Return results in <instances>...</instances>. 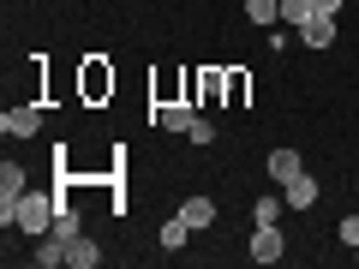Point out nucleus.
Wrapping results in <instances>:
<instances>
[{
  "instance_id": "f257e3e1",
  "label": "nucleus",
  "mask_w": 359,
  "mask_h": 269,
  "mask_svg": "<svg viewBox=\"0 0 359 269\" xmlns=\"http://www.w3.org/2000/svg\"><path fill=\"white\" fill-rule=\"evenodd\" d=\"M54 204L60 198H42V192H25V198H0V228H18V233H30V240H42V233L54 228Z\"/></svg>"
},
{
  "instance_id": "f03ea898",
  "label": "nucleus",
  "mask_w": 359,
  "mask_h": 269,
  "mask_svg": "<svg viewBox=\"0 0 359 269\" xmlns=\"http://www.w3.org/2000/svg\"><path fill=\"white\" fill-rule=\"evenodd\" d=\"M282 251H287L282 228H252V263H282Z\"/></svg>"
},
{
  "instance_id": "7ed1b4c3",
  "label": "nucleus",
  "mask_w": 359,
  "mask_h": 269,
  "mask_svg": "<svg viewBox=\"0 0 359 269\" xmlns=\"http://www.w3.org/2000/svg\"><path fill=\"white\" fill-rule=\"evenodd\" d=\"M0 126H6V138H30V132H42V108H6Z\"/></svg>"
},
{
  "instance_id": "20e7f679",
  "label": "nucleus",
  "mask_w": 359,
  "mask_h": 269,
  "mask_svg": "<svg viewBox=\"0 0 359 269\" xmlns=\"http://www.w3.org/2000/svg\"><path fill=\"white\" fill-rule=\"evenodd\" d=\"M264 167H269V179H276V186H287L294 174H306L299 150H269V156H264Z\"/></svg>"
},
{
  "instance_id": "39448f33",
  "label": "nucleus",
  "mask_w": 359,
  "mask_h": 269,
  "mask_svg": "<svg viewBox=\"0 0 359 269\" xmlns=\"http://www.w3.org/2000/svg\"><path fill=\"white\" fill-rule=\"evenodd\" d=\"M156 120H162V132H174V138H186V132H192V102H162L156 108Z\"/></svg>"
},
{
  "instance_id": "423d86ee",
  "label": "nucleus",
  "mask_w": 359,
  "mask_h": 269,
  "mask_svg": "<svg viewBox=\"0 0 359 269\" xmlns=\"http://www.w3.org/2000/svg\"><path fill=\"white\" fill-rule=\"evenodd\" d=\"M282 198H287V209H311V204H318V179H311V174H294V179L282 186Z\"/></svg>"
},
{
  "instance_id": "0eeeda50",
  "label": "nucleus",
  "mask_w": 359,
  "mask_h": 269,
  "mask_svg": "<svg viewBox=\"0 0 359 269\" xmlns=\"http://www.w3.org/2000/svg\"><path fill=\"white\" fill-rule=\"evenodd\" d=\"M48 233H54V240H66V245H72L78 233H84V216H78V209H72V204L60 198V204H54V228H48Z\"/></svg>"
},
{
  "instance_id": "6e6552de",
  "label": "nucleus",
  "mask_w": 359,
  "mask_h": 269,
  "mask_svg": "<svg viewBox=\"0 0 359 269\" xmlns=\"http://www.w3.org/2000/svg\"><path fill=\"white\" fill-rule=\"evenodd\" d=\"M299 42H306V48H330V42H335V18L311 13L306 25H299Z\"/></svg>"
},
{
  "instance_id": "1a4fd4ad",
  "label": "nucleus",
  "mask_w": 359,
  "mask_h": 269,
  "mask_svg": "<svg viewBox=\"0 0 359 269\" xmlns=\"http://www.w3.org/2000/svg\"><path fill=\"white\" fill-rule=\"evenodd\" d=\"M287 198H252V228H282Z\"/></svg>"
},
{
  "instance_id": "9d476101",
  "label": "nucleus",
  "mask_w": 359,
  "mask_h": 269,
  "mask_svg": "<svg viewBox=\"0 0 359 269\" xmlns=\"http://www.w3.org/2000/svg\"><path fill=\"white\" fill-rule=\"evenodd\" d=\"M66 263H72V269H96V263H102V245H96V240H84V233H78V240L66 245Z\"/></svg>"
},
{
  "instance_id": "9b49d317",
  "label": "nucleus",
  "mask_w": 359,
  "mask_h": 269,
  "mask_svg": "<svg viewBox=\"0 0 359 269\" xmlns=\"http://www.w3.org/2000/svg\"><path fill=\"white\" fill-rule=\"evenodd\" d=\"M180 216H186V228H210V221H216V204H210V198H186V204H180Z\"/></svg>"
},
{
  "instance_id": "f8f14e48",
  "label": "nucleus",
  "mask_w": 359,
  "mask_h": 269,
  "mask_svg": "<svg viewBox=\"0 0 359 269\" xmlns=\"http://www.w3.org/2000/svg\"><path fill=\"white\" fill-rule=\"evenodd\" d=\"M30 186H25V167L18 162H0V198H6V204H13V198H25Z\"/></svg>"
},
{
  "instance_id": "ddd939ff",
  "label": "nucleus",
  "mask_w": 359,
  "mask_h": 269,
  "mask_svg": "<svg viewBox=\"0 0 359 269\" xmlns=\"http://www.w3.org/2000/svg\"><path fill=\"white\" fill-rule=\"evenodd\" d=\"M30 257H36L42 269H60V263H66V240H54V233H42V240H36V251H30Z\"/></svg>"
},
{
  "instance_id": "4468645a",
  "label": "nucleus",
  "mask_w": 359,
  "mask_h": 269,
  "mask_svg": "<svg viewBox=\"0 0 359 269\" xmlns=\"http://www.w3.org/2000/svg\"><path fill=\"white\" fill-rule=\"evenodd\" d=\"M102 90H114V72H102V60L84 66V96H102Z\"/></svg>"
},
{
  "instance_id": "2eb2a0df",
  "label": "nucleus",
  "mask_w": 359,
  "mask_h": 269,
  "mask_svg": "<svg viewBox=\"0 0 359 269\" xmlns=\"http://www.w3.org/2000/svg\"><path fill=\"white\" fill-rule=\"evenodd\" d=\"M186 240H192V228H186V216H174V221L162 228V251H180Z\"/></svg>"
},
{
  "instance_id": "dca6fc26",
  "label": "nucleus",
  "mask_w": 359,
  "mask_h": 269,
  "mask_svg": "<svg viewBox=\"0 0 359 269\" xmlns=\"http://www.w3.org/2000/svg\"><path fill=\"white\" fill-rule=\"evenodd\" d=\"M245 13H252V25H276L282 18V0H245Z\"/></svg>"
},
{
  "instance_id": "f3484780",
  "label": "nucleus",
  "mask_w": 359,
  "mask_h": 269,
  "mask_svg": "<svg viewBox=\"0 0 359 269\" xmlns=\"http://www.w3.org/2000/svg\"><path fill=\"white\" fill-rule=\"evenodd\" d=\"M282 18H287V25H306V18H311V0H282Z\"/></svg>"
},
{
  "instance_id": "a211bd4d",
  "label": "nucleus",
  "mask_w": 359,
  "mask_h": 269,
  "mask_svg": "<svg viewBox=\"0 0 359 269\" xmlns=\"http://www.w3.org/2000/svg\"><path fill=\"white\" fill-rule=\"evenodd\" d=\"M186 138H192V144H216V126H210V120H192V132H186Z\"/></svg>"
},
{
  "instance_id": "6ab92c4d",
  "label": "nucleus",
  "mask_w": 359,
  "mask_h": 269,
  "mask_svg": "<svg viewBox=\"0 0 359 269\" xmlns=\"http://www.w3.org/2000/svg\"><path fill=\"white\" fill-rule=\"evenodd\" d=\"M341 245H353V251H359V216H341Z\"/></svg>"
},
{
  "instance_id": "aec40b11",
  "label": "nucleus",
  "mask_w": 359,
  "mask_h": 269,
  "mask_svg": "<svg viewBox=\"0 0 359 269\" xmlns=\"http://www.w3.org/2000/svg\"><path fill=\"white\" fill-rule=\"evenodd\" d=\"M311 13H323V18H335V13H341V0H311Z\"/></svg>"
}]
</instances>
